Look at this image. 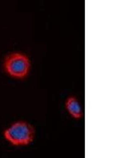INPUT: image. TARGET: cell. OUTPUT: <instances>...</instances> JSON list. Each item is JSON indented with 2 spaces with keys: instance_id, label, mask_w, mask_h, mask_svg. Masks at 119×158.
I'll return each instance as SVG.
<instances>
[{
  "instance_id": "6da1fadb",
  "label": "cell",
  "mask_w": 119,
  "mask_h": 158,
  "mask_svg": "<svg viewBox=\"0 0 119 158\" xmlns=\"http://www.w3.org/2000/svg\"><path fill=\"white\" fill-rule=\"evenodd\" d=\"M34 128L24 121H18L4 131V138L14 146H26L33 141Z\"/></svg>"
},
{
  "instance_id": "7a4b0ae2",
  "label": "cell",
  "mask_w": 119,
  "mask_h": 158,
  "mask_svg": "<svg viewBox=\"0 0 119 158\" xmlns=\"http://www.w3.org/2000/svg\"><path fill=\"white\" fill-rule=\"evenodd\" d=\"M4 69L12 77L22 79L29 74L30 62L29 58L22 53H11L6 57Z\"/></svg>"
},
{
  "instance_id": "3957f363",
  "label": "cell",
  "mask_w": 119,
  "mask_h": 158,
  "mask_svg": "<svg viewBox=\"0 0 119 158\" xmlns=\"http://www.w3.org/2000/svg\"><path fill=\"white\" fill-rule=\"evenodd\" d=\"M66 109L68 113L75 118H80L83 116V110L79 101L75 97H70L66 101Z\"/></svg>"
}]
</instances>
